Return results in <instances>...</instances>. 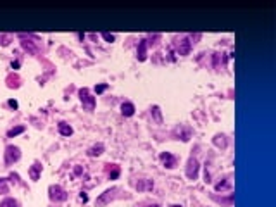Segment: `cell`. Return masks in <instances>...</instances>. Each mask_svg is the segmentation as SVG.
<instances>
[{"mask_svg":"<svg viewBox=\"0 0 276 207\" xmlns=\"http://www.w3.org/2000/svg\"><path fill=\"white\" fill-rule=\"evenodd\" d=\"M174 135L181 136V140L186 142V140H190V136H192V130H190V128H185V126H180V128L174 130Z\"/></svg>","mask_w":276,"mask_h":207,"instance_id":"obj_8","label":"cell"},{"mask_svg":"<svg viewBox=\"0 0 276 207\" xmlns=\"http://www.w3.org/2000/svg\"><path fill=\"white\" fill-rule=\"evenodd\" d=\"M9 105L16 109V107H17V102H16V100H9Z\"/></svg>","mask_w":276,"mask_h":207,"instance_id":"obj_26","label":"cell"},{"mask_svg":"<svg viewBox=\"0 0 276 207\" xmlns=\"http://www.w3.org/2000/svg\"><path fill=\"white\" fill-rule=\"evenodd\" d=\"M80 200H83V202H86V200H88V197H86V193H81V195H80Z\"/></svg>","mask_w":276,"mask_h":207,"instance_id":"obj_25","label":"cell"},{"mask_svg":"<svg viewBox=\"0 0 276 207\" xmlns=\"http://www.w3.org/2000/svg\"><path fill=\"white\" fill-rule=\"evenodd\" d=\"M147 45H148L147 40H140V43H138V59L140 61H143L145 55H147Z\"/></svg>","mask_w":276,"mask_h":207,"instance_id":"obj_10","label":"cell"},{"mask_svg":"<svg viewBox=\"0 0 276 207\" xmlns=\"http://www.w3.org/2000/svg\"><path fill=\"white\" fill-rule=\"evenodd\" d=\"M197 174H199V162H197V159L192 157V159L188 161V166H186V176L190 179H195Z\"/></svg>","mask_w":276,"mask_h":207,"instance_id":"obj_6","label":"cell"},{"mask_svg":"<svg viewBox=\"0 0 276 207\" xmlns=\"http://www.w3.org/2000/svg\"><path fill=\"white\" fill-rule=\"evenodd\" d=\"M9 192V187L5 183V179H0V193H7Z\"/></svg>","mask_w":276,"mask_h":207,"instance_id":"obj_18","label":"cell"},{"mask_svg":"<svg viewBox=\"0 0 276 207\" xmlns=\"http://www.w3.org/2000/svg\"><path fill=\"white\" fill-rule=\"evenodd\" d=\"M23 131H24V126H17V128H12V130H9L7 136H9V138H12V136L19 135V133H23Z\"/></svg>","mask_w":276,"mask_h":207,"instance_id":"obj_15","label":"cell"},{"mask_svg":"<svg viewBox=\"0 0 276 207\" xmlns=\"http://www.w3.org/2000/svg\"><path fill=\"white\" fill-rule=\"evenodd\" d=\"M109 174H110V179H116L119 176V168H117V166H114V169L109 171Z\"/></svg>","mask_w":276,"mask_h":207,"instance_id":"obj_19","label":"cell"},{"mask_svg":"<svg viewBox=\"0 0 276 207\" xmlns=\"http://www.w3.org/2000/svg\"><path fill=\"white\" fill-rule=\"evenodd\" d=\"M102 36H104L107 42H114V35H109V33H102Z\"/></svg>","mask_w":276,"mask_h":207,"instance_id":"obj_21","label":"cell"},{"mask_svg":"<svg viewBox=\"0 0 276 207\" xmlns=\"http://www.w3.org/2000/svg\"><path fill=\"white\" fill-rule=\"evenodd\" d=\"M135 187L138 190H152L154 183H152V179H138L136 183H135Z\"/></svg>","mask_w":276,"mask_h":207,"instance_id":"obj_9","label":"cell"},{"mask_svg":"<svg viewBox=\"0 0 276 207\" xmlns=\"http://www.w3.org/2000/svg\"><path fill=\"white\" fill-rule=\"evenodd\" d=\"M152 112L155 114V119H157L159 123H161V114H159V107H154V109H152Z\"/></svg>","mask_w":276,"mask_h":207,"instance_id":"obj_22","label":"cell"},{"mask_svg":"<svg viewBox=\"0 0 276 207\" xmlns=\"http://www.w3.org/2000/svg\"><path fill=\"white\" fill-rule=\"evenodd\" d=\"M161 161L166 164V168H174V166H176V157L171 155L169 152H162V154H161Z\"/></svg>","mask_w":276,"mask_h":207,"instance_id":"obj_7","label":"cell"},{"mask_svg":"<svg viewBox=\"0 0 276 207\" xmlns=\"http://www.w3.org/2000/svg\"><path fill=\"white\" fill-rule=\"evenodd\" d=\"M216 145H223V147H226V140H224V136H223V140H219V136H216Z\"/></svg>","mask_w":276,"mask_h":207,"instance_id":"obj_23","label":"cell"},{"mask_svg":"<svg viewBox=\"0 0 276 207\" xmlns=\"http://www.w3.org/2000/svg\"><path fill=\"white\" fill-rule=\"evenodd\" d=\"M40 171H42V166H40V164H33L31 169H29V176H31V179L36 181V179L40 178Z\"/></svg>","mask_w":276,"mask_h":207,"instance_id":"obj_12","label":"cell"},{"mask_svg":"<svg viewBox=\"0 0 276 207\" xmlns=\"http://www.w3.org/2000/svg\"><path fill=\"white\" fill-rule=\"evenodd\" d=\"M121 112H123L124 116H133V112H135V105L131 104V102H124L123 105H121Z\"/></svg>","mask_w":276,"mask_h":207,"instance_id":"obj_11","label":"cell"},{"mask_svg":"<svg viewBox=\"0 0 276 207\" xmlns=\"http://www.w3.org/2000/svg\"><path fill=\"white\" fill-rule=\"evenodd\" d=\"M176 50L180 55H186L192 50V42H188V36H180L176 38Z\"/></svg>","mask_w":276,"mask_h":207,"instance_id":"obj_2","label":"cell"},{"mask_svg":"<svg viewBox=\"0 0 276 207\" xmlns=\"http://www.w3.org/2000/svg\"><path fill=\"white\" fill-rule=\"evenodd\" d=\"M105 88H107V85H99V87L95 88V92H97V93H102V92L105 90Z\"/></svg>","mask_w":276,"mask_h":207,"instance_id":"obj_24","label":"cell"},{"mask_svg":"<svg viewBox=\"0 0 276 207\" xmlns=\"http://www.w3.org/2000/svg\"><path fill=\"white\" fill-rule=\"evenodd\" d=\"M48 192H50V198L52 200H55V202H62V200H66L67 198V193L62 190L59 185H55V187H50L48 188Z\"/></svg>","mask_w":276,"mask_h":207,"instance_id":"obj_4","label":"cell"},{"mask_svg":"<svg viewBox=\"0 0 276 207\" xmlns=\"http://www.w3.org/2000/svg\"><path fill=\"white\" fill-rule=\"evenodd\" d=\"M226 188H229V181H223V183L216 185V190H226Z\"/></svg>","mask_w":276,"mask_h":207,"instance_id":"obj_20","label":"cell"},{"mask_svg":"<svg viewBox=\"0 0 276 207\" xmlns=\"http://www.w3.org/2000/svg\"><path fill=\"white\" fill-rule=\"evenodd\" d=\"M80 98H81V104H83V107L85 109H88V111H93V107H95V98L88 93V90L86 88H81L80 90Z\"/></svg>","mask_w":276,"mask_h":207,"instance_id":"obj_1","label":"cell"},{"mask_svg":"<svg viewBox=\"0 0 276 207\" xmlns=\"http://www.w3.org/2000/svg\"><path fill=\"white\" fill-rule=\"evenodd\" d=\"M102 150H104V145H95V147H91L90 150H88V154L90 155H100L102 154Z\"/></svg>","mask_w":276,"mask_h":207,"instance_id":"obj_14","label":"cell"},{"mask_svg":"<svg viewBox=\"0 0 276 207\" xmlns=\"http://www.w3.org/2000/svg\"><path fill=\"white\" fill-rule=\"evenodd\" d=\"M7 81H9V87L10 88H12V87H19V78L16 76V74H14V76L10 74V76L7 78Z\"/></svg>","mask_w":276,"mask_h":207,"instance_id":"obj_16","label":"cell"},{"mask_svg":"<svg viewBox=\"0 0 276 207\" xmlns=\"http://www.w3.org/2000/svg\"><path fill=\"white\" fill-rule=\"evenodd\" d=\"M116 192H117V188H110V190L104 192L99 198H97V205H100V207H102V205H107V204H109L110 200H114Z\"/></svg>","mask_w":276,"mask_h":207,"instance_id":"obj_5","label":"cell"},{"mask_svg":"<svg viewBox=\"0 0 276 207\" xmlns=\"http://www.w3.org/2000/svg\"><path fill=\"white\" fill-rule=\"evenodd\" d=\"M21 157V152L17 147H14V145H9L7 149H5V164H12L16 162V161H19Z\"/></svg>","mask_w":276,"mask_h":207,"instance_id":"obj_3","label":"cell"},{"mask_svg":"<svg viewBox=\"0 0 276 207\" xmlns=\"http://www.w3.org/2000/svg\"><path fill=\"white\" fill-rule=\"evenodd\" d=\"M0 207H17V202L14 198H5L4 202L0 204Z\"/></svg>","mask_w":276,"mask_h":207,"instance_id":"obj_17","label":"cell"},{"mask_svg":"<svg viewBox=\"0 0 276 207\" xmlns=\"http://www.w3.org/2000/svg\"><path fill=\"white\" fill-rule=\"evenodd\" d=\"M59 131H61V135H64V136L73 135V128L71 126H67L66 123H59Z\"/></svg>","mask_w":276,"mask_h":207,"instance_id":"obj_13","label":"cell"}]
</instances>
